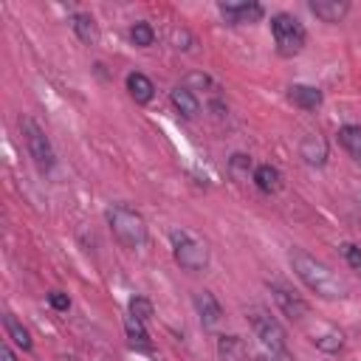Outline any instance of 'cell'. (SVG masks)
<instances>
[{
	"label": "cell",
	"mask_w": 361,
	"mask_h": 361,
	"mask_svg": "<svg viewBox=\"0 0 361 361\" xmlns=\"http://www.w3.org/2000/svg\"><path fill=\"white\" fill-rule=\"evenodd\" d=\"M290 268L299 276V282L307 290H313L316 296H322V299H344L350 293L347 282L330 265H324L322 259L307 254L305 248H293L290 251Z\"/></svg>",
	"instance_id": "1"
},
{
	"label": "cell",
	"mask_w": 361,
	"mask_h": 361,
	"mask_svg": "<svg viewBox=\"0 0 361 361\" xmlns=\"http://www.w3.org/2000/svg\"><path fill=\"white\" fill-rule=\"evenodd\" d=\"M107 223H110L113 237L124 248H141L147 243V223L135 209H130L124 203H116V206L107 209Z\"/></svg>",
	"instance_id": "2"
},
{
	"label": "cell",
	"mask_w": 361,
	"mask_h": 361,
	"mask_svg": "<svg viewBox=\"0 0 361 361\" xmlns=\"http://www.w3.org/2000/svg\"><path fill=\"white\" fill-rule=\"evenodd\" d=\"M271 31H274L276 51H279L282 56H296V54L305 48L307 34H305V25H302L293 14H285V11L274 14V17H271Z\"/></svg>",
	"instance_id": "3"
},
{
	"label": "cell",
	"mask_w": 361,
	"mask_h": 361,
	"mask_svg": "<svg viewBox=\"0 0 361 361\" xmlns=\"http://www.w3.org/2000/svg\"><path fill=\"white\" fill-rule=\"evenodd\" d=\"M245 319H248L254 336H257L268 350H274V353H285V350H288V333H285V327H282L279 319L271 316L265 307H251V310H245Z\"/></svg>",
	"instance_id": "4"
},
{
	"label": "cell",
	"mask_w": 361,
	"mask_h": 361,
	"mask_svg": "<svg viewBox=\"0 0 361 361\" xmlns=\"http://www.w3.org/2000/svg\"><path fill=\"white\" fill-rule=\"evenodd\" d=\"M169 243H172V257L183 271H203L209 265V248L189 231H172Z\"/></svg>",
	"instance_id": "5"
},
{
	"label": "cell",
	"mask_w": 361,
	"mask_h": 361,
	"mask_svg": "<svg viewBox=\"0 0 361 361\" xmlns=\"http://www.w3.org/2000/svg\"><path fill=\"white\" fill-rule=\"evenodd\" d=\"M23 135H25V147H28L34 164H37L42 172L51 169V166H54V147H51L45 130H42L34 118H23Z\"/></svg>",
	"instance_id": "6"
},
{
	"label": "cell",
	"mask_w": 361,
	"mask_h": 361,
	"mask_svg": "<svg viewBox=\"0 0 361 361\" xmlns=\"http://www.w3.org/2000/svg\"><path fill=\"white\" fill-rule=\"evenodd\" d=\"M302 324V330L307 333V338H310V344H316L319 350H324V353H338L341 347H344V336H341V330L338 327H333L330 322H310V316L305 319V322H299Z\"/></svg>",
	"instance_id": "7"
},
{
	"label": "cell",
	"mask_w": 361,
	"mask_h": 361,
	"mask_svg": "<svg viewBox=\"0 0 361 361\" xmlns=\"http://www.w3.org/2000/svg\"><path fill=\"white\" fill-rule=\"evenodd\" d=\"M271 288V296H274V302H276V307L282 310V316H288L290 322H305L307 316H310V307H307V302L302 299V296H296L290 288H285V285H279V282H271L268 285Z\"/></svg>",
	"instance_id": "8"
},
{
	"label": "cell",
	"mask_w": 361,
	"mask_h": 361,
	"mask_svg": "<svg viewBox=\"0 0 361 361\" xmlns=\"http://www.w3.org/2000/svg\"><path fill=\"white\" fill-rule=\"evenodd\" d=\"M220 14L231 23V25H243V23H257L265 11L259 3H220L217 6Z\"/></svg>",
	"instance_id": "9"
},
{
	"label": "cell",
	"mask_w": 361,
	"mask_h": 361,
	"mask_svg": "<svg viewBox=\"0 0 361 361\" xmlns=\"http://www.w3.org/2000/svg\"><path fill=\"white\" fill-rule=\"evenodd\" d=\"M195 307H197V316H200L203 327H214L223 319V307L214 299V293H209V290H197L195 293Z\"/></svg>",
	"instance_id": "10"
},
{
	"label": "cell",
	"mask_w": 361,
	"mask_h": 361,
	"mask_svg": "<svg viewBox=\"0 0 361 361\" xmlns=\"http://www.w3.org/2000/svg\"><path fill=\"white\" fill-rule=\"evenodd\" d=\"M310 11L322 23H341L347 17V11H350V3H344V0H313Z\"/></svg>",
	"instance_id": "11"
},
{
	"label": "cell",
	"mask_w": 361,
	"mask_h": 361,
	"mask_svg": "<svg viewBox=\"0 0 361 361\" xmlns=\"http://www.w3.org/2000/svg\"><path fill=\"white\" fill-rule=\"evenodd\" d=\"M299 155L310 166H324V161H327V141L322 135H305L302 144H299Z\"/></svg>",
	"instance_id": "12"
},
{
	"label": "cell",
	"mask_w": 361,
	"mask_h": 361,
	"mask_svg": "<svg viewBox=\"0 0 361 361\" xmlns=\"http://www.w3.org/2000/svg\"><path fill=\"white\" fill-rule=\"evenodd\" d=\"M288 99H290L296 107H302V110H316L324 96H322V90L313 87V85H290V87H288Z\"/></svg>",
	"instance_id": "13"
},
{
	"label": "cell",
	"mask_w": 361,
	"mask_h": 361,
	"mask_svg": "<svg viewBox=\"0 0 361 361\" xmlns=\"http://www.w3.org/2000/svg\"><path fill=\"white\" fill-rule=\"evenodd\" d=\"M254 183H257L259 192L276 195V192L282 189V172H279L276 166H271V164H262V166L254 169Z\"/></svg>",
	"instance_id": "14"
},
{
	"label": "cell",
	"mask_w": 361,
	"mask_h": 361,
	"mask_svg": "<svg viewBox=\"0 0 361 361\" xmlns=\"http://www.w3.org/2000/svg\"><path fill=\"white\" fill-rule=\"evenodd\" d=\"M71 28H73V34H76V37H79L85 45L99 42V25H96V20H93L90 14L76 11V14L71 17Z\"/></svg>",
	"instance_id": "15"
},
{
	"label": "cell",
	"mask_w": 361,
	"mask_h": 361,
	"mask_svg": "<svg viewBox=\"0 0 361 361\" xmlns=\"http://www.w3.org/2000/svg\"><path fill=\"white\" fill-rule=\"evenodd\" d=\"M217 353H220L223 361H245L248 347L240 336H220L217 338Z\"/></svg>",
	"instance_id": "16"
},
{
	"label": "cell",
	"mask_w": 361,
	"mask_h": 361,
	"mask_svg": "<svg viewBox=\"0 0 361 361\" xmlns=\"http://www.w3.org/2000/svg\"><path fill=\"white\" fill-rule=\"evenodd\" d=\"M172 104H175L178 113L186 116V118H195V116L200 113V102H197V96H195L189 87H183V85H178V87L172 90Z\"/></svg>",
	"instance_id": "17"
},
{
	"label": "cell",
	"mask_w": 361,
	"mask_h": 361,
	"mask_svg": "<svg viewBox=\"0 0 361 361\" xmlns=\"http://www.w3.org/2000/svg\"><path fill=\"white\" fill-rule=\"evenodd\" d=\"M127 90H130V96H133L138 104H147V102L152 99V93H155V85H152L144 73H130V76H127Z\"/></svg>",
	"instance_id": "18"
},
{
	"label": "cell",
	"mask_w": 361,
	"mask_h": 361,
	"mask_svg": "<svg viewBox=\"0 0 361 361\" xmlns=\"http://www.w3.org/2000/svg\"><path fill=\"white\" fill-rule=\"evenodd\" d=\"M3 327H6V336L17 344V347H23V350H31L34 347V341H31V333L14 319V313H6L3 316Z\"/></svg>",
	"instance_id": "19"
},
{
	"label": "cell",
	"mask_w": 361,
	"mask_h": 361,
	"mask_svg": "<svg viewBox=\"0 0 361 361\" xmlns=\"http://www.w3.org/2000/svg\"><path fill=\"white\" fill-rule=\"evenodd\" d=\"M338 144L361 164V127L358 124H344L338 130Z\"/></svg>",
	"instance_id": "20"
},
{
	"label": "cell",
	"mask_w": 361,
	"mask_h": 361,
	"mask_svg": "<svg viewBox=\"0 0 361 361\" xmlns=\"http://www.w3.org/2000/svg\"><path fill=\"white\" fill-rule=\"evenodd\" d=\"M124 330H127V338H130L133 347H138V350H149V347H152L149 333L144 330V322H141V319L127 316V319H124Z\"/></svg>",
	"instance_id": "21"
},
{
	"label": "cell",
	"mask_w": 361,
	"mask_h": 361,
	"mask_svg": "<svg viewBox=\"0 0 361 361\" xmlns=\"http://www.w3.org/2000/svg\"><path fill=\"white\" fill-rule=\"evenodd\" d=\"M130 39H133L135 45L147 48V45H152V42H155V28H152L149 23H135V25L130 28Z\"/></svg>",
	"instance_id": "22"
},
{
	"label": "cell",
	"mask_w": 361,
	"mask_h": 361,
	"mask_svg": "<svg viewBox=\"0 0 361 361\" xmlns=\"http://www.w3.org/2000/svg\"><path fill=\"white\" fill-rule=\"evenodd\" d=\"M130 316H135V319H141V322H149V316H152V302H149L147 296H133V299H130Z\"/></svg>",
	"instance_id": "23"
},
{
	"label": "cell",
	"mask_w": 361,
	"mask_h": 361,
	"mask_svg": "<svg viewBox=\"0 0 361 361\" xmlns=\"http://www.w3.org/2000/svg\"><path fill=\"white\" fill-rule=\"evenodd\" d=\"M341 254H344L347 265H350L355 274H361V248L353 245V243H344V245H341Z\"/></svg>",
	"instance_id": "24"
},
{
	"label": "cell",
	"mask_w": 361,
	"mask_h": 361,
	"mask_svg": "<svg viewBox=\"0 0 361 361\" xmlns=\"http://www.w3.org/2000/svg\"><path fill=\"white\" fill-rule=\"evenodd\" d=\"M183 87H189V90L195 93V87H197V90H203V87H212V79H209L206 73H197V71H195V73H186V79H183Z\"/></svg>",
	"instance_id": "25"
},
{
	"label": "cell",
	"mask_w": 361,
	"mask_h": 361,
	"mask_svg": "<svg viewBox=\"0 0 361 361\" xmlns=\"http://www.w3.org/2000/svg\"><path fill=\"white\" fill-rule=\"evenodd\" d=\"M48 305H51L54 310L65 313V310L71 307V299H68V293H62V290H51V293H48Z\"/></svg>",
	"instance_id": "26"
},
{
	"label": "cell",
	"mask_w": 361,
	"mask_h": 361,
	"mask_svg": "<svg viewBox=\"0 0 361 361\" xmlns=\"http://www.w3.org/2000/svg\"><path fill=\"white\" fill-rule=\"evenodd\" d=\"M231 169H234V175H240V178H243V175H248V172H251V158L237 152V155L231 158Z\"/></svg>",
	"instance_id": "27"
},
{
	"label": "cell",
	"mask_w": 361,
	"mask_h": 361,
	"mask_svg": "<svg viewBox=\"0 0 361 361\" xmlns=\"http://www.w3.org/2000/svg\"><path fill=\"white\" fill-rule=\"evenodd\" d=\"M254 361H293V355H290L288 350H285V353H274V350H271V353H259Z\"/></svg>",
	"instance_id": "28"
},
{
	"label": "cell",
	"mask_w": 361,
	"mask_h": 361,
	"mask_svg": "<svg viewBox=\"0 0 361 361\" xmlns=\"http://www.w3.org/2000/svg\"><path fill=\"white\" fill-rule=\"evenodd\" d=\"M0 361H17V355L11 353V347H3L0 350Z\"/></svg>",
	"instance_id": "29"
}]
</instances>
